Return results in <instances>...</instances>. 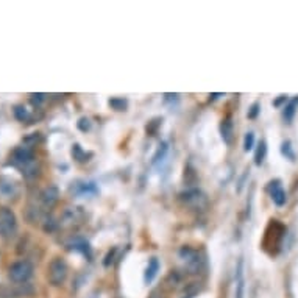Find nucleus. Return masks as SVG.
I'll use <instances>...</instances> for the list:
<instances>
[{
	"instance_id": "19",
	"label": "nucleus",
	"mask_w": 298,
	"mask_h": 298,
	"mask_svg": "<svg viewBox=\"0 0 298 298\" xmlns=\"http://www.w3.org/2000/svg\"><path fill=\"white\" fill-rule=\"evenodd\" d=\"M258 108H259V105H258V103H254V105L251 106V111H250L248 117H256V114H258Z\"/></svg>"
},
{
	"instance_id": "2",
	"label": "nucleus",
	"mask_w": 298,
	"mask_h": 298,
	"mask_svg": "<svg viewBox=\"0 0 298 298\" xmlns=\"http://www.w3.org/2000/svg\"><path fill=\"white\" fill-rule=\"evenodd\" d=\"M49 283L58 287L63 286V283L67 278V264L61 258H55L49 264V272H47Z\"/></svg>"
},
{
	"instance_id": "15",
	"label": "nucleus",
	"mask_w": 298,
	"mask_h": 298,
	"mask_svg": "<svg viewBox=\"0 0 298 298\" xmlns=\"http://www.w3.org/2000/svg\"><path fill=\"white\" fill-rule=\"evenodd\" d=\"M44 100H46V94H31L30 96V101L35 106H39Z\"/></svg>"
},
{
	"instance_id": "17",
	"label": "nucleus",
	"mask_w": 298,
	"mask_h": 298,
	"mask_svg": "<svg viewBox=\"0 0 298 298\" xmlns=\"http://www.w3.org/2000/svg\"><path fill=\"white\" fill-rule=\"evenodd\" d=\"M38 141H39V133H33L31 136H28V138L24 139V142L27 144V146H35Z\"/></svg>"
},
{
	"instance_id": "9",
	"label": "nucleus",
	"mask_w": 298,
	"mask_h": 298,
	"mask_svg": "<svg viewBox=\"0 0 298 298\" xmlns=\"http://www.w3.org/2000/svg\"><path fill=\"white\" fill-rule=\"evenodd\" d=\"M220 131H222V138L226 144H231V138H233V122L229 119H225L220 125Z\"/></svg>"
},
{
	"instance_id": "10",
	"label": "nucleus",
	"mask_w": 298,
	"mask_h": 298,
	"mask_svg": "<svg viewBox=\"0 0 298 298\" xmlns=\"http://www.w3.org/2000/svg\"><path fill=\"white\" fill-rule=\"evenodd\" d=\"M297 106H298V97L291 100L289 103L284 106V121L286 122H292V119L297 113Z\"/></svg>"
},
{
	"instance_id": "6",
	"label": "nucleus",
	"mask_w": 298,
	"mask_h": 298,
	"mask_svg": "<svg viewBox=\"0 0 298 298\" xmlns=\"http://www.w3.org/2000/svg\"><path fill=\"white\" fill-rule=\"evenodd\" d=\"M59 199V191L56 186H49L41 192V201L47 208H52Z\"/></svg>"
},
{
	"instance_id": "4",
	"label": "nucleus",
	"mask_w": 298,
	"mask_h": 298,
	"mask_svg": "<svg viewBox=\"0 0 298 298\" xmlns=\"http://www.w3.org/2000/svg\"><path fill=\"white\" fill-rule=\"evenodd\" d=\"M11 163L19 167L21 170L27 169L28 166H31L33 163H36L35 159V153L30 147H18L13 151V156H11Z\"/></svg>"
},
{
	"instance_id": "7",
	"label": "nucleus",
	"mask_w": 298,
	"mask_h": 298,
	"mask_svg": "<svg viewBox=\"0 0 298 298\" xmlns=\"http://www.w3.org/2000/svg\"><path fill=\"white\" fill-rule=\"evenodd\" d=\"M181 199H183V201L186 203V205L194 206V208H200L201 206L200 201L206 203L205 195H203L201 192H199V191H187L186 194L181 195Z\"/></svg>"
},
{
	"instance_id": "8",
	"label": "nucleus",
	"mask_w": 298,
	"mask_h": 298,
	"mask_svg": "<svg viewBox=\"0 0 298 298\" xmlns=\"http://www.w3.org/2000/svg\"><path fill=\"white\" fill-rule=\"evenodd\" d=\"M158 270H159V261L156 258H151L146 270V283H151V281L155 279Z\"/></svg>"
},
{
	"instance_id": "14",
	"label": "nucleus",
	"mask_w": 298,
	"mask_h": 298,
	"mask_svg": "<svg viewBox=\"0 0 298 298\" xmlns=\"http://www.w3.org/2000/svg\"><path fill=\"white\" fill-rule=\"evenodd\" d=\"M253 146H254V134L253 133H247L245 139H244V150L250 151V150H253Z\"/></svg>"
},
{
	"instance_id": "13",
	"label": "nucleus",
	"mask_w": 298,
	"mask_h": 298,
	"mask_svg": "<svg viewBox=\"0 0 298 298\" xmlns=\"http://www.w3.org/2000/svg\"><path fill=\"white\" fill-rule=\"evenodd\" d=\"M72 156H74V159L78 161V163H84V161H88L86 159V153L81 150L80 146H76V144L72 147Z\"/></svg>"
},
{
	"instance_id": "18",
	"label": "nucleus",
	"mask_w": 298,
	"mask_h": 298,
	"mask_svg": "<svg viewBox=\"0 0 298 298\" xmlns=\"http://www.w3.org/2000/svg\"><path fill=\"white\" fill-rule=\"evenodd\" d=\"M78 128H80L81 131H86V130H89V128H91L89 119H86V117H81V119H80V122H78Z\"/></svg>"
},
{
	"instance_id": "3",
	"label": "nucleus",
	"mask_w": 298,
	"mask_h": 298,
	"mask_svg": "<svg viewBox=\"0 0 298 298\" xmlns=\"http://www.w3.org/2000/svg\"><path fill=\"white\" fill-rule=\"evenodd\" d=\"M8 276L16 284H25L33 276V266L28 261H18L8 270Z\"/></svg>"
},
{
	"instance_id": "1",
	"label": "nucleus",
	"mask_w": 298,
	"mask_h": 298,
	"mask_svg": "<svg viewBox=\"0 0 298 298\" xmlns=\"http://www.w3.org/2000/svg\"><path fill=\"white\" fill-rule=\"evenodd\" d=\"M18 233V220L10 208H0V236L10 241Z\"/></svg>"
},
{
	"instance_id": "5",
	"label": "nucleus",
	"mask_w": 298,
	"mask_h": 298,
	"mask_svg": "<svg viewBox=\"0 0 298 298\" xmlns=\"http://www.w3.org/2000/svg\"><path fill=\"white\" fill-rule=\"evenodd\" d=\"M269 192L272 195V200L276 206H284L286 201H287V195H286V191L281 181L275 180V181H270L269 183Z\"/></svg>"
},
{
	"instance_id": "16",
	"label": "nucleus",
	"mask_w": 298,
	"mask_h": 298,
	"mask_svg": "<svg viewBox=\"0 0 298 298\" xmlns=\"http://www.w3.org/2000/svg\"><path fill=\"white\" fill-rule=\"evenodd\" d=\"M281 151H283V155L287 156V158H291V159L295 158V156H294V151H292V147H291V142H289V141H286V142L283 144V149H281Z\"/></svg>"
},
{
	"instance_id": "12",
	"label": "nucleus",
	"mask_w": 298,
	"mask_h": 298,
	"mask_svg": "<svg viewBox=\"0 0 298 298\" xmlns=\"http://www.w3.org/2000/svg\"><path fill=\"white\" fill-rule=\"evenodd\" d=\"M13 113H14V117L18 119V121H21V122H25V121H27V119L30 117V114H28L27 109H25L24 106H21V105L14 106Z\"/></svg>"
},
{
	"instance_id": "11",
	"label": "nucleus",
	"mask_w": 298,
	"mask_h": 298,
	"mask_svg": "<svg viewBox=\"0 0 298 298\" xmlns=\"http://www.w3.org/2000/svg\"><path fill=\"white\" fill-rule=\"evenodd\" d=\"M266 153H267V146H266V142L261 141L258 146V150H256V155H254V163H256V166H261L264 163Z\"/></svg>"
}]
</instances>
